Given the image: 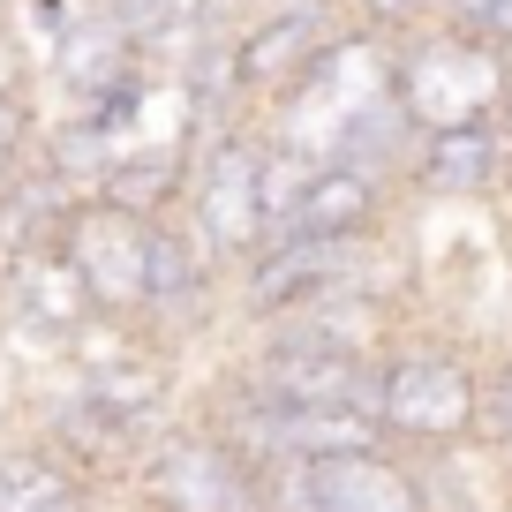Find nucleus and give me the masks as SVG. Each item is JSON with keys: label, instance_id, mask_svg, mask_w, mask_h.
I'll return each mask as SVG.
<instances>
[{"label": "nucleus", "instance_id": "dca6fc26", "mask_svg": "<svg viewBox=\"0 0 512 512\" xmlns=\"http://www.w3.org/2000/svg\"><path fill=\"white\" fill-rule=\"evenodd\" d=\"M91 204L121 211V219H136V226L181 219V204H189V144H128L121 159H113V174L98 181Z\"/></svg>", "mask_w": 512, "mask_h": 512}, {"label": "nucleus", "instance_id": "aec40b11", "mask_svg": "<svg viewBox=\"0 0 512 512\" xmlns=\"http://www.w3.org/2000/svg\"><path fill=\"white\" fill-rule=\"evenodd\" d=\"M452 38H467V46L482 53H512V0H437V16Z\"/></svg>", "mask_w": 512, "mask_h": 512}, {"label": "nucleus", "instance_id": "f3484780", "mask_svg": "<svg viewBox=\"0 0 512 512\" xmlns=\"http://www.w3.org/2000/svg\"><path fill=\"white\" fill-rule=\"evenodd\" d=\"M91 204V196H76L61 174H46V166H23L16 181H8V196H0V256H38V249H61L68 219Z\"/></svg>", "mask_w": 512, "mask_h": 512}, {"label": "nucleus", "instance_id": "39448f33", "mask_svg": "<svg viewBox=\"0 0 512 512\" xmlns=\"http://www.w3.org/2000/svg\"><path fill=\"white\" fill-rule=\"evenodd\" d=\"M8 422L31 430L46 452H61V460L76 467L83 482H98L106 497H121L128 475H136V460H144V437L121 430V422L83 392V377L68 362L46 369V377H8Z\"/></svg>", "mask_w": 512, "mask_h": 512}, {"label": "nucleus", "instance_id": "6ab92c4d", "mask_svg": "<svg viewBox=\"0 0 512 512\" xmlns=\"http://www.w3.org/2000/svg\"><path fill=\"white\" fill-rule=\"evenodd\" d=\"M475 452L490 460L497 482H512V347H497L490 384H482V437H475Z\"/></svg>", "mask_w": 512, "mask_h": 512}, {"label": "nucleus", "instance_id": "a211bd4d", "mask_svg": "<svg viewBox=\"0 0 512 512\" xmlns=\"http://www.w3.org/2000/svg\"><path fill=\"white\" fill-rule=\"evenodd\" d=\"M113 159H121V144H113V136H98V128L76 121V113H46L38 166H46V174H61L76 196H98V181L113 174Z\"/></svg>", "mask_w": 512, "mask_h": 512}, {"label": "nucleus", "instance_id": "393cba45", "mask_svg": "<svg viewBox=\"0 0 512 512\" xmlns=\"http://www.w3.org/2000/svg\"><path fill=\"white\" fill-rule=\"evenodd\" d=\"M0 23H16V0H0Z\"/></svg>", "mask_w": 512, "mask_h": 512}, {"label": "nucleus", "instance_id": "4be33fe9", "mask_svg": "<svg viewBox=\"0 0 512 512\" xmlns=\"http://www.w3.org/2000/svg\"><path fill=\"white\" fill-rule=\"evenodd\" d=\"M339 8H347V23L362 38H384V46L407 38V31H422V23L437 16V0H339Z\"/></svg>", "mask_w": 512, "mask_h": 512}, {"label": "nucleus", "instance_id": "9d476101", "mask_svg": "<svg viewBox=\"0 0 512 512\" xmlns=\"http://www.w3.org/2000/svg\"><path fill=\"white\" fill-rule=\"evenodd\" d=\"M272 505L279 512H430V482L422 460L392 445H362V452H332L272 475Z\"/></svg>", "mask_w": 512, "mask_h": 512}, {"label": "nucleus", "instance_id": "b1692460", "mask_svg": "<svg viewBox=\"0 0 512 512\" xmlns=\"http://www.w3.org/2000/svg\"><path fill=\"white\" fill-rule=\"evenodd\" d=\"M76 8H83V0H16V23H23V38H31V46H46V38L76 16Z\"/></svg>", "mask_w": 512, "mask_h": 512}, {"label": "nucleus", "instance_id": "f03ea898", "mask_svg": "<svg viewBox=\"0 0 512 512\" xmlns=\"http://www.w3.org/2000/svg\"><path fill=\"white\" fill-rule=\"evenodd\" d=\"M68 369H76L83 392H91V400L106 407L121 430H136L144 445H151V437H166L181 415H189L196 369L181 362L174 347H159L144 324L91 317V324L76 332V347H68Z\"/></svg>", "mask_w": 512, "mask_h": 512}, {"label": "nucleus", "instance_id": "7ed1b4c3", "mask_svg": "<svg viewBox=\"0 0 512 512\" xmlns=\"http://www.w3.org/2000/svg\"><path fill=\"white\" fill-rule=\"evenodd\" d=\"M264 166H272V144H264V128L241 121L226 136L189 151V204H181V226L189 241L219 264L226 279L264 249L272 234V204H264Z\"/></svg>", "mask_w": 512, "mask_h": 512}, {"label": "nucleus", "instance_id": "1a4fd4ad", "mask_svg": "<svg viewBox=\"0 0 512 512\" xmlns=\"http://www.w3.org/2000/svg\"><path fill=\"white\" fill-rule=\"evenodd\" d=\"M347 8L339 0H256L234 31V91L249 113H264L287 83H302V68L317 61L332 38H347Z\"/></svg>", "mask_w": 512, "mask_h": 512}, {"label": "nucleus", "instance_id": "6e6552de", "mask_svg": "<svg viewBox=\"0 0 512 512\" xmlns=\"http://www.w3.org/2000/svg\"><path fill=\"white\" fill-rule=\"evenodd\" d=\"M83 324H91V302H83L61 249L0 256V362H8V377L61 369Z\"/></svg>", "mask_w": 512, "mask_h": 512}, {"label": "nucleus", "instance_id": "ddd939ff", "mask_svg": "<svg viewBox=\"0 0 512 512\" xmlns=\"http://www.w3.org/2000/svg\"><path fill=\"white\" fill-rule=\"evenodd\" d=\"M407 196L422 204H497L512 196V136L497 121L430 128L407 166Z\"/></svg>", "mask_w": 512, "mask_h": 512}, {"label": "nucleus", "instance_id": "0eeeda50", "mask_svg": "<svg viewBox=\"0 0 512 512\" xmlns=\"http://www.w3.org/2000/svg\"><path fill=\"white\" fill-rule=\"evenodd\" d=\"M392 98L400 113L430 136V128H460V121H497L505 106V53H482L467 38H452L445 23L392 38Z\"/></svg>", "mask_w": 512, "mask_h": 512}, {"label": "nucleus", "instance_id": "2eb2a0df", "mask_svg": "<svg viewBox=\"0 0 512 512\" xmlns=\"http://www.w3.org/2000/svg\"><path fill=\"white\" fill-rule=\"evenodd\" d=\"M0 512H121L98 482H83L61 452H46L31 430L0 422Z\"/></svg>", "mask_w": 512, "mask_h": 512}, {"label": "nucleus", "instance_id": "5701e85b", "mask_svg": "<svg viewBox=\"0 0 512 512\" xmlns=\"http://www.w3.org/2000/svg\"><path fill=\"white\" fill-rule=\"evenodd\" d=\"M38 91V46L23 38V23H0V98Z\"/></svg>", "mask_w": 512, "mask_h": 512}, {"label": "nucleus", "instance_id": "20e7f679", "mask_svg": "<svg viewBox=\"0 0 512 512\" xmlns=\"http://www.w3.org/2000/svg\"><path fill=\"white\" fill-rule=\"evenodd\" d=\"M121 512H279V505H272V482L226 437L181 415L166 437L144 445V460L121 490Z\"/></svg>", "mask_w": 512, "mask_h": 512}, {"label": "nucleus", "instance_id": "f8f14e48", "mask_svg": "<svg viewBox=\"0 0 512 512\" xmlns=\"http://www.w3.org/2000/svg\"><path fill=\"white\" fill-rule=\"evenodd\" d=\"M128 68H144L136 31H128L113 8L83 0L76 16H68L46 46H38V91H46L53 113H68V106H83V98H98L106 83H121Z\"/></svg>", "mask_w": 512, "mask_h": 512}, {"label": "nucleus", "instance_id": "9b49d317", "mask_svg": "<svg viewBox=\"0 0 512 512\" xmlns=\"http://www.w3.org/2000/svg\"><path fill=\"white\" fill-rule=\"evenodd\" d=\"M61 256L76 272L91 317H113V324H136L144 317V264H151V226L121 219L106 204H83L61 234Z\"/></svg>", "mask_w": 512, "mask_h": 512}, {"label": "nucleus", "instance_id": "423d86ee", "mask_svg": "<svg viewBox=\"0 0 512 512\" xmlns=\"http://www.w3.org/2000/svg\"><path fill=\"white\" fill-rule=\"evenodd\" d=\"M144 324L159 347H174L181 362H211L234 339V294L226 272L189 241V226L166 219L151 226V264H144Z\"/></svg>", "mask_w": 512, "mask_h": 512}, {"label": "nucleus", "instance_id": "f257e3e1", "mask_svg": "<svg viewBox=\"0 0 512 512\" xmlns=\"http://www.w3.org/2000/svg\"><path fill=\"white\" fill-rule=\"evenodd\" d=\"M482 384H490V362H482L475 339L407 317L377 354V437L392 452H407V460L475 452Z\"/></svg>", "mask_w": 512, "mask_h": 512}, {"label": "nucleus", "instance_id": "4468645a", "mask_svg": "<svg viewBox=\"0 0 512 512\" xmlns=\"http://www.w3.org/2000/svg\"><path fill=\"white\" fill-rule=\"evenodd\" d=\"M407 211L400 189H384L369 174H347V166H309L294 211L272 226V234H317V241H362V234H392Z\"/></svg>", "mask_w": 512, "mask_h": 512}, {"label": "nucleus", "instance_id": "412c9836", "mask_svg": "<svg viewBox=\"0 0 512 512\" xmlns=\"http://www.w3.org/2000/svg\"><path fill=\"white\" fill-rule=\"evenodd\" d=\"M46 91H16L0 98V159L8 166H31L38 159V136H46Z\"/></svg>", "mask_w": 512, "mask_h": 512}]
</instances>
